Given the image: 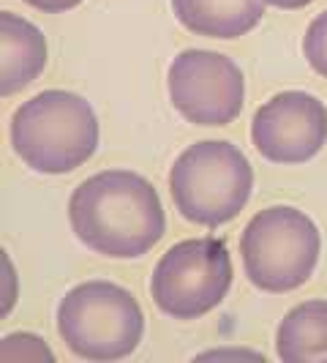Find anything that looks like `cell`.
<instances>
[{
  "label": "cell",
  "mask_w": 327,
  "mask_h": 363,
  "mask_svg": "<svg viewBox=\"0 0 327 363\" xmlns=\"http://www.w3.org/2000/svg\"><path fill=\"white\" fill-rule=\"evenodd\" d=\"M69 221L88 249L112 259L147 255L166 230L159 191L131 169H104L79 183L69 200Z\"/></svg>",
  "instance_id": "obj_1"
},
{
  "label": "cell",
  "mask_w": 327,
  "mask_h": 363,
  "mask_svg": "<svg viewBox=\"0 0 327 363\" xmlns=\"http://www.w3.org/2000/svg\"><path fill=\"white\" fill-rule=\"evenodd\" d=\"M11 147L41 175H66L91 159L98 147L93 107L71 91H44L11 115Z\"/></svg>",
  "instance_id": "obj_2"
},
{
  "label": "cell",
  "mask_w": 327,
  "mask_h": 363,
  "mask_svg": "<svg viewBox=\"0 0 327 363\" xmlns=\"http://www.w3.org/2000/svg\"><path fill=\"white\" fill-rule=\"evenodd\" d=\"M254 169L226 140H205L183 150L169 169V194L183 218L216 230L240 216L251 200Z\"/></svg>",
  "instance_id": "obj_3"
},
{
  "label": "cell",
  "mask_w": 327,
  "mask_h": 363,
  "mask_svg": "<svg viewBox=\"0 0 327 363\" xmlns=\"http://www.w3.org/2000/svg\"><path fill=\"white\" fill-rule=\"evenodd\" d=\"M57 333L69 352L85 361L128 358L145 333L137 298L115 281H82L57 306Z\"/></svg>",
  "instance_id": "obj_4"
},
{
  "label": "cell",
  "mask_w": 327,
  "mask_h": 363,
  "mask_svg": "<svg viewBox=\"0 0 327 363\" xmlns=\"http://www.w3.org/2000/svg\"><path fill=\"white\" fill-rule=\"evenodd\" d=\"M322 238L316 224L292 205L259 211L240 235V257L248 281L284 295L303 287L316 271Z\"/></svg>",
  "instance_id": "obj_5"
},
{
  "label": "cell",
  "mask_w": 327,
  "mask_h": 363,
  "mask_svg": "<svg viewBox=\"0 0 327 363\" xmlns=\"http://www.w3.org/2000/svg\"><path fill=\"white\" fill-rule=\"evenodd\" d=\"M229 287L232 257L218 238H188L175 243L150 276L153 303L175 320H197L216 309Z\"/></svg>",
  "instance_id": "obj_6"
},
{
  "label": "cell",
  "mask_w": 327,
  "mask_h": 363,
  "mask_svg": "<svg viewBox=\"0 0 327 363\" xmlns=\"http://www.w3.org/2000/svg\"><path fill=\"white\" fill-rule=\"evenodd\" d=\"M172 107L194 126L232 123L246 99L243 72L232 57L207 50L180 52L166 74Z\"/></svg>",
  "instance_id": "obj_7"
},
{
  "label": "cell",
  "mask_w": 327,
  "mask_h": 363,
  "mask_svg": "<svg viewBox=\"0 0 327 363\" xmlns=\"http://www.w3.org/2000/svg\"><path fill=\"white\" fill-rule=\"evenodd\" d=\"M251 143L272 164L311 162L327 143V107L311 93H278L256 109Z\"/></svg>",
  "instance_id": "obj_8"
},
{
  "label": "cell",
  "mask_w": 327,
  "mask_h": 363,
  "mask_svg": "<svg viewBox=\"0 0 327 363\" xmlns=\"http://www.w3.org/2000/svg\"><path fill=\"white\" fill-rule=\"evenodd\" d=\"M0 91L11 93L28 88L47 66V38L33 22L11 11H0Z\"/></svg>",
  "instance_id": "obj_9"
},
{
  "label": "cell",
  "mask_w": 327,
  "mask_h": 363,
  "mask_svg": "<svg viewBox=\"0 0 327 363\" xmlns=\"http://www.w3.org/2000/svg\"><path fill=\"white\" fill-rule=\"evenodd\" d=\"M185 30L205 38H240L265 17V0H172Z\"/></svg>",
  "instance_id": "obj_10"
},
{
  "label": "cell",
  "mask_w": 327,
  "mask_h": 363,
  "mask_svg": "<svg viewBox=\"0 0 327 363\" xmlns=\"http://www.w3.org/2000/svg\"><path fill=\"white\" fill-rule=\"evenodd\" d=\"M275 352L284 363H327V301H306L287 311Z\"/></svg>",
  "instance_id": "obj_11"
},
{
  "label": "cell",
  "mask_w": 327,
  "mask_h": 363,
  "mask_svg": "<svg viewBox=\"0 0 327 363\" xmlns=\"http://www.w3.org/2000/svg\"><path fill=\"white\" fill-rule=\"evenodd\" d=\"M303 55L311 69L327 79V9L316 14V19H311L309 30L303 36Z\"/></svg>",
  "instance_id": "obj_12"
},
{
  "label": "cell",
  "mask_w": 327,
  "mask_h": 363,
  "mask_svg": "<svg viewBox=\"0 0 327 363\" xmlns=\"http://www.w3.org/2000/svg\"><path fill=\"white\" fill-rule=\"evenodd\" d=\"M36 358H44V361H52V352L47 350V345L38 339V336H30V333H11L3 339V361H36Z\"/></svg>",
  "instance_id": "obj_13"
},
{
  "label": "cell",
  "mask_w": 327,
  "mask_h": 363,
  "mask_svg": "<svg viewBox=\"0 0 327 363\" xmlns=\"http://www.w3.org/2000/svg\"><path fill=\"white\" fill-rule=\"evenodd\" d=\"M22 3L33 6V9L44 11V14H63V11H71V9H76L82 0H22Z\"/></svg>",
  "instance_id": "obj_14"
},
{
  "label": "cell",
  "mask_w": 327,
  "mask_h": 363,
  "mask_svg": "<svg viewBox=\"0 0 327 363\" xmlns=\"http://www.w3.org/2000/svg\"><path fill=\"white\" fill-rule=\"evenodd\" d=\"M268 6H275V9H287V11H294V9H303L314 0H265Z\"/></svg>",
  "instance_id": "obj_15"
}]
</instances>
